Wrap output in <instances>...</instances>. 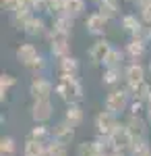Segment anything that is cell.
<instances>
[{
    "label": "cell",
    "mask_w": 151,
    "mask_h": 156,
    "mask_svg": "<svg viewBox=\"0 0 151 156\" xmlns=\"http://www.w3.org/2000/svg\"><path fill=\"white\" fill-rule=\"evenodd\" d=\"M54 92L66 104H70V102H79L83 98V85L77 79V75H60V81L56 83V90Z\"/></svg>",
    "instance_id": "obj_1"
},
{
    "label": "cell",
    "mask_w": 151,
    "mask_h": 156,
    "mask_svg": "<svg viewBox=\"0 0 151 156\" xmlns=\"http://www.w3.org/2000/svg\"><path fill=\"white\" fill-rule=\"evenodd\" d=\"M130 92H128V87H114L108 96H106V102H104V108L106 110H110V112H114V115H122L128 106H130Z\"/></svg>",
    "instance_id": "obj_2"
},
{
    "label": "cell",
    "mask_w": 151,
    "mask_h": 156,
    "mask_svg": "<svg viewBox=\"0 0 151 156\" xmlns=\"http://www.w3.org/2000/svg\"><path fill=\"white\" fill-rule=\"evenodd\" d=\"M15 56H17V60L23 65V67H27V69H31V71H39V69H44V56L37 52V48H35L33 44H21L19 48H17V52H15Z\"/></svg>",
    "instance_id": "obj_3"
},
{
    "label": "cell",
    "mask_w": 151,
    "mask_h": 156,
    "mask_svg": "<svg viewBox=\"0 0 151 156\" xmlns=\"http://www.w3.org/2000/svg\"><path fill=\"white\" fill-rule=\"evenodd\" d=\"M69 37L66 34H58L54 29L48 31V44H50V54L56 56V58H62V56H69L70 52V44H69Z\"/></svg>",
    "instance_id": "obj_4"
},
{
    "label": "cell",
    "mask_w": 151,
    "mask_h": 156,
    "mask_svg": "<svg viewBox=\"0 0 151 156\" xmlns=\"http://www.w3.org/2000/svg\"><path fill=\"white\" fill-rule=\"evenodd\" d=\"M54 90H56V85L52 83L48 77H44V75H33V79H31V83H29V94H31L33 100L50 98Z\"/></svg>",
    "instance_id": "obj_5"
},
{
    "label": "cell",
    "mask_w": 151,
    "mask_h": 156,
    "mask_svg": "<svg viewBox=\"0 0 151 156\" xmlns=\"http://www.w3.org/2000/svg\"><path fill=\"white\" fill-rule=\"evenodd\" d=\"M118 123H120L118 115L104 108L102 112L95 115V131H97V135H112V131L118 127Z\"/></svg>",
    "instance_id": "obj_6"
},
{
    "label": "cell",
    "mask_w": 151,
    "mask_h": 156,
    "mask_svg": "<svg viewBox=\"0 0 151 156\" xmlns=\"http://www.w3.org/2000/svg\"><path fill=\"white\" fill-rule=\"evenodd\" d=\"M108 23H110V19L102 15L99 11H93L91 15H87V19H85V29H87V34H91L95 37H102L106 34V29H108Z\"/></svg>",
    "instance_id": "obj_7"
},
{
    "label": "cell",
    "mask_w": 151,
    "mask_h": 156,
    "mask_svg": "<svg viewBox=\"0 0 151 156\" xmlns=\"http://www.w3.org/2000/svg\"><path fill=\"white\" fill-rule=\"evenodd\" d=\"M145 73H147V69L141 62H133L130 60L128 65H124V83H126L128 90H133L139 83H143L145 81Z\"/></svg>",
    "instance_id": "obj_8"
},
{
    "label": "cell",
    "mask_w": 151,
    "mask_h": 156,
    "mask_svg": "<svg viewBox=\"0 0 151 156\" xmlns=\"http://www.w3.org/2000/svg\"><path fill=\"white\" fill-rule=\"evenodd\" d=\"M52 115H54V106H52L50 98L33 100V104H31V119L35 123H46V121L52 119Z\"/></svg>",
    "instance_id": "obj_9"
},
{
    "label": "cell",
    "mask_w": 151,
    "mask_h": 156,
    "mask_svg": "<svg viewBox=\"0 0 151 156\" xmlns=\"http://www.w3.org/2000/svg\"><path fill=\"white\" fill-rule=\"evenodd\" d=\"M110 50H112V44H110L108 40H104V37H97V40L91 44L87 56H89V60H91V65H102L104 58H106V54H108Z\"/></svg>",
    "instance_id": "obj_10"
},
{
    "label": "cell",
    "mask_w": 151,
    "mask_h": 156,
    "mask_svg": "<svg viewBox=\"0 0 151 156\" xmlns=\"http://www.w3.org/2000/svg\"><path fill=\"white\" fill-rule=\"evenodd\" d=\"M124 54H126L128 60L141 62V60L145 58V54H147V44L141 42V40H137V37H128L126 46H124Z\"/></svg>",
    "instance_id": "obj_11"
},
{
    "label": "cell",
    "mask_w": 151,
    "mask_h": 156,
    "mask_svg": "<svg viewBox=\"0 0 151 156\" xmlns=\"http://www.w3.org/2000/svg\"><path fill=\"white\" fill-rule=\"evenodd\" d=\"M112 142H114V146H116L118 150H124V152H128V148H130V144H133V135H130V131H128L126 123H118V127L112 131Z\"/></svg>",
    "instance_id": "obj_12"
},
{
    "label": "cell",
    "mask_w": 151,
    "mask_h": 156,
    "mask_svg": "<svg viewBox=\"0 0 151 156\" xmlns=\"http://www.w3.org/2000/svg\"><path fill=\"white\" fill-rule=\"evenodd\" d=\"M23 34L29 37H42V36H48V27H46V21L37 15H31L23 25Z\"/></svg>",
    "instance_id": "obj_13"
},
{
    "label": "cell",
    "mask_w": 151,
    "mask_h": 156,
    "mask_svg": "<svg viewBox=\"0 0 151 156\" xmlns=\"http://www.w3.org/2000/svg\"><path fill=\"white\" fill-rule=\"evenodd\" d=\"M52 140L56 142H62V144L69 146L72 140H75V127L70 125L69 121H60L52 127Z\"/></svg>",
    "instance_id": "obj_14"
},
{
    "label": "cell",
    "mask_w": 151,
    "mask_h": 156,
    "mask_svg": "<svg viewBox=\"0 0 151 156\" xmlns=\"http://www.w3.org/2000/svg\"><path fill=\"white\" fill-rule=\"evenodd\" d=\"M147 123L149 121L143 119L141 115H128L126 119V127L133 137H147Z\"/></svg>",
    "instance_id": "obj_15"
},
{
    "label": "cell",
    "mask_w": 151,
    "mask_h": 156,
    "mask_svg": "<svg viewBox=\"0 0 151 156\" xmlns=\"http://www.w3.org/2000/svg\"><path fill=\"white\" fill-rule=\"evenodd\" d=\"M143 25H145V23H143V19L137 17L135 12H126V15H122V17H120V27H122V31H124V34H128V37H133L141 27H143Z\"/></svg>",
    "instance_id": "obj_16"
},
{
    "label": "cell",
    "mask_w": 151,
    "mask_h": 156,
    "mask_svg": "<svg viewBox=\"0 0 151 156\" xmlns=\"http://www.w3.org/2000/svg\"><path fill=\"white\" fill-rule=\"evenodd\" d=\"M120 81H124V69L104 67V73H102V83L108 85V87H116Z\"/></svg>",
    "instance_id": "obj_17"
},
{
    "label": "cell",
    "mask_w": 151,
    "mask_h": 156,
    "mask_svg": "<svg viewBox=\"0 0 151 156\" xmlns=\"http://www.w3.org/2000/svg\"><path fill=\"white\" fill-rule=\"evenodd\" d=\"M124 60H126V54H124V50L116 48V46H112V50L106 54L104 58V67H114V69H124Z\"/></svg>",
    "instance_id": "obj_18"
},
{
    "label": "cell",
    "mask_w": 151,
    "mask_h": 156,
    "mask_svg": "<svg viewBox=\"0 0 151 156\" xmlns=\"http://www.w3.org/2000/svg\"><path fill=\"white\" fill-rule=\"evenodd\" d=\"M79 69H81L79 58H75V56H70V54L58 58V73L60 75H79Z\"/></svg>",
    "instance_id": "obj_19"
},
{
    "label": "cell",
    "mask_w": 151,
    "mask_h": 156,
    "mask_svg": "<svg viewBox=\"0 0 151 156\" xmlns=\"http://www.w3.org/2000/svg\"><path fill=\"white\" fill-rule=\"evenodd\" d=\"M64 121H69L72 127H79V125L83 123V108H81L79 102H70V104H66Z\"/></svg>",
    "instance_id": "obj_20"
},
{
    "label": "cell",
    "mask_w": 151,
    "mask_h": 156,
    "mask_svg": "<svg viewBox=\"0 0 151 156\" xmlns=\"http://www.w3.org/2000/svg\"><path fill=\"white\" fill-rule=\"evenodd\" d=\"M97 11L106 15L108 19H116L120 17V0H97Z\"/></svg>",
    "instance_id": "obj_21"
},
{
    "label": "cell",
    "mask_w": 151,
    "mask_h": 156,
    "mask_svg": "<svg viewBox=\"0 0 151 156\" xmlns=\"http://www.w3.org/2000/svg\"><path fill=\"white\" fill-rule=\"evenodd\" d=\"M23 156H48V144L27 137V142L23 146Z\"/></svg>",
    "instance_id": "obj_22"
},
{
    "label": "cell",
    "mask_w": 151,
    "mask_h": 156,
    "mask_svg": "<svg viewBox=\"0 0 151 156\" xmlns=\"http://www.w3.org/2000/svg\"><path fill=\"white\" fill-rule=\"evenodd\" d=\"M128 156H151V146L147 137H135L128 148Z\"/></svg>",
    "instance_id": "obj_23"
},
{
    "label": "cell",
    "mask_w": 151,
    "mask_h": 156,
    "mask_svg": "<svg viewBox=\"0 0 151 156\" xmlns=\"http://www.w3.org/2000/svg\"><path fill=\"white\" fill-rule=\"evenodd\" d=\"M29 140H37V142H44V144H50L52 142V129H48L44 123H35V127L27 133Z\"/></svg>",
    "instance_id": "obj_24"
},
{
    "label": "cell",
    "mask_w": 151,
    "mask_h": 156,
    "mask_svg": "<svg viewBox=\"0 0 151 156\" xmlns=\"http://www.w3.org/2000/svg\"><path fill=\"white\" fill-rule=\"evenodd\" d=\"M72 25H75V19H70V17H66V15H60V17H54L50 29H54V31H58V34L70 36V34H72Z\"/></svg>",
    "instance_id": "obj_25"
},
{
    "label": "cell",
    "mask_w": 151,
    "mask_h": 156,
    "mask_svg": "<svg viewBox=\"0 0 151 156\" xmlns=\"http://www.w3.org/2000/svg\"><path fill=\"white\" fill-rule=\"evenodd\" d=\"M87 9V2L85 0H66L64 4V15L70 17V19H79Z\"/></svg>",
    "instance_id": "obj_26"
},
{
    "label": "cell",
    "mask_w": 151,
    "mask_h": 156,
    "mask_svg": "<svg viewBox=\"0 0 151 156\" xmlns=\"http://www.w3.org/2000/svg\"><path fill=\"white\" fill-rule=\"evenodd\" d=\"M130 92V96H133V100H137V102H147V98H149L151 94V85L147 83V81H143V83H139L137 87H133V90H128Z\"/></svg>",
    "instance_id": "obj_27"
},
{
    "label": "cell",
    "mask_w": 151,
    "mask_h": 156,
    "mask_svg": "<svg viewBox=\"0 0 151 156\" xmlns=\"http://www.w3.org/2000/svg\"><path fill=\"white\" fill-rule=\"evenodd\" d=\"M15 83H17V77H12L8 73H2V75H0V98H2V100L11 94V90L15 87Z\"/></svg>",
    "instance_id": "obj_28"
},
{
    "label": "cell",
    "mask_w": 151,
    "mask_h": 156,
    "mask_svg": "<svg viewBox=\"0 0 151 156\" xmlns=\"http://www.w3.org/2000/svg\"><path fill=\"white\" fill-rule=\"evenodd\" d=\"M99 154L102 152H99V146H97L95 140L93 142H83L77 148V156H99Z\"/></svg>",
    "instance_id": "obj_29"
},
{
    "label": "cell",
    "mask_w": 151,
    "mask_h": 156,
    "mask_svg": "<svg viewBox=\"0 0 151 156\" xmlns=\"http://www.w3.org/2000/svg\"><path fill=\"white\" fill-rule=\"evenodd\" d=\"M17 154V144L11 135H4L0 140V156H15Z\"/></svg>",
    "instance_id": "obj_30"
},
{
    "label": "cell",
    "mask_w": 151,
    "mask_h": 156,
    "mask_svg": "<svg viewBox=\"0 0 151 156\" xmlns=\"http://www.w3.org/2000/svg\"><path fill=\"white\" fill-rule=\"evenodd\" d=\"M48 156H69L66 144H62V142H56V140H52V142L48 144Z\"/></svg>",
    "instance_id": "obj_31"
},
{
    "label": "cell",
    "mask_w": 151,
    "mask_h": 156,
    "mask_svg": "<svg viewBox=\"0 0 151 156\" xmlns=\"http://www.w3.org/2000/svg\"><path fill=\"white\" fill-rule=\"evenodd\" d=\"M139 17L145 25H151V0H145L143 4H139Z\"/></svg>",
    "instance_id": "obj_32"
},
{
    "label": "cell",
    "mask_w": 151,
    "mask_h": 156,
    "mask_svg": "<svg viewBox=\"0 0 151 156\" xmlns=\"http://www.w3.org/2000/svg\"><path fill=\"white\" fill-rule=\"evenodd\" d=\"M19 2L21 0H0V6H2V11H6V12H15L19 9Z\"/></svg>",
    "instance_id": "obj_33"
},
{
    "label": "cell",
    "mask_w": 151,
    "mask_h": 156,
    "mask_svg": "<svg viewBox=\"0 0 151 156\" xmlns=\"http://www.w3.org/2000/svg\"><path fill=\"white\" fill-rule=\"evenodd\" d=\"M145 117H147V121L151 123V94H149V98H147V102H145Z\"/></svg>",
    "instance_id": "obj_34"
},
{
    "label": "cell",
    "mask_w": 151,
    "mask_h": 156,
    "mask_svg": "<svg viewBox=\"0 0 151 156\" xmlns=\"http://www.w3.org/2000/svg\"><path fill=\"white\" fill-rule=\"evenodd\" d=\"M106 156H128V152H124V150H112L110 154H106Z\"/></svg>",
    "instance_id": "obj_35"
},
{
    "label": "cell",
    "mask_w": 151,
    "mask_h": 156,
    "mask_svg": "<svg viewBox=\"0 0 151 156\" xmlns=\"http://www.w3.org/2000/svg\"><path fill=\"white\" fill-rule=\"evenodd\" d=\"M149 73H151V60H149Z\"/></svg>",
    "instance_id": "obj_36"
}]
</instances>
